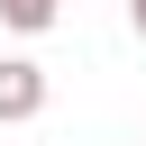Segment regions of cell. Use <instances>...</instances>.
<instances>
[{
	"label": "cell",
	"mask_w": 146,
	"mask_h": 146,
	"mask_svg": "<svg viewBox=\"0 0 146 146\" xmlns=\"http://www.w3.org/2000/svg\"><path fill=\"white\" fill-rule=\"evenodd\" d=\"M36 110H46V64L0 55V128H18V119H36Z\"/></svg>",
	"instance_id": "cell-1"
},
{
	"label": "cell",
	"mask_w": 146,
	"mask_h": 146,
	"mask_svg": "<svg viewBox=\"0 0 146 146\" xmlns=\"http://www.w3.org/2000/svg\"><path fill=\"white\" fill-rule=\"evenodd\" d=\"M64 18V0H0V27H18V36H46Z\"/></svg>",
	"instance_id": "cell-2"
},
{
	"label": "cell",
	"mask_w": 146,
	"mask_h": 146,
	"mask_svg": "<svg viewBox=\"0 0 146 146\" xmlns=\"http://www.w3.org/2000/svg\"><path fill=\"white\" fill-rule=\"evenodd\" d=\"M128 27H137V36H146V0H128Z\"/></svg>",
	"instance_id": "cell-3"
}]
</instances>
